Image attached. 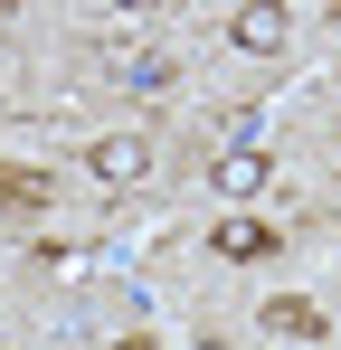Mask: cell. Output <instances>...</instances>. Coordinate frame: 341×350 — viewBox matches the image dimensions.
<instances>
[{"label": "cell", "instance_id": "7", "mask_svg": "<svg viewBox=\"0 0 341 350\" xmlns=\"http://www.w3.org/2000/svg\"><path fill=\"white\" fill-rule=\"evenodd\" d=\"M10 208H48V171H10Z\"/></svg>", "mask_w": 341, "mask_h": 350}, {"label": "cell", "instance_id": "4", "mask_svg": "<svg viewBox=\"0 0 341 350\" xmlns=\"http://www.w3.org/2000/svg\"><path fill=\"white\" fill-rule=\"evenodd\" d=\"M209 246H218L227 265H247V256H275V228H266V218H227V228L209 237Z\"/></svg>", "mask_w": 341, "mask_h": 350}, {"label": "cell", "instance_id": "2", "mask_svg": "<svg viewBox=\"0 0 341 350\" xmlns=\"http://www.w3.org/2000/svg\"><path fill=\"white\" fill-rule=\"evenodd\" d=\"M266 171H275V161H266L256 142H227L218 161H209V180H218L227 199H256V189H266Z\"/></svg>", "mask_w": 341, "mask_h": 350}, {"label": "cell", "instance_id": "5", "mask_svg": "<svg viewBox=\"0 0 341 350\" xmlns=\"http://www.w3.org/2000/svg\"><path fill=\"white\" fill-rule=\"evenodd\" d=\"M123 85H133V95H170V85H180V66H170L162 48H133V57H123Z\"/></svg>", "mask_w": 341, "mask_h": 350}, {"label": "cell", "instance_id": "6", "mask_svg": "<svg viewBox=\"0 0 341 350\" xmlns=\"http://www.w3.org/2000/svg\"><path fill=\"white\" fill-rule=\"evenodd\" d=\"M266 322L294 332V341H323V303H294V293H284V303H266Z\"/></svg>", "mask_w": 341, "mask_h": 350}, {"label": "cell", "instance_id": "8", "mask_svg": "<svg viewBox=\"0 0 341 350\" xmlns=\"http://www.w3.org/2000/svg\"><path fill=\"white\" fill-rule=\"evenodd\" d=\"M0 208H10V180H0Z\"/></svg>", "mask_w": 341, "mask_h": 350}, {"label": "cell", "instance_id": "1", "mask_svg": "<svg viewBox=\"0 0 341 350\" xmlns=\"http://www.w3.org/2000/svg\"><path fill=\"white\" fill-rule=\"evenodd\" d=\"M86 161H95V180L133 189V180L152 171V142H142V133H95V142H86Z\"/></svg>", "mask_w": 341, "mask_h": 350}, {"label": "cell", "instance_id": "3", "mask_svg": "<svg viewBox=\"0 0 341 350\" xmlns=\"http://www.w3.org/2000/svg\"><path fill=\"white\" fill-rule=\"evenodd\" d=\"M227 48L237 57H275L284 48V10H227Z\"/></svg>", "mask_w": 341, "mask_h": 350}]
</instances>
